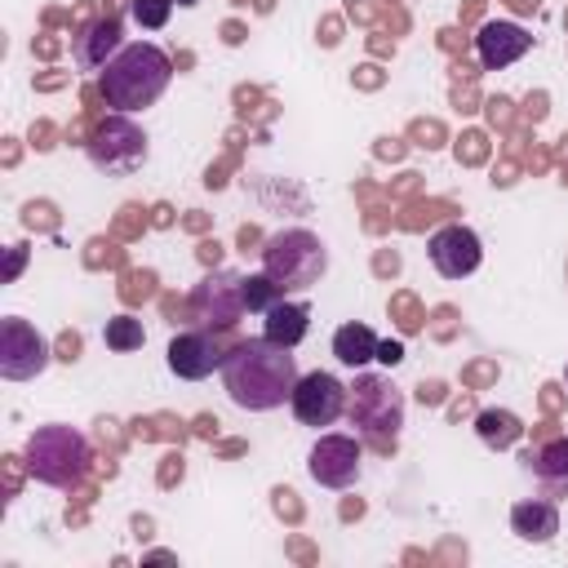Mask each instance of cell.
Segmentation results:
<instances>
[{
	"instance_id": "obj_10",
	"label": "cell",
	"mask_w": 568,
	"mask_h": 568,
	"mask_svg": "<svg viewBox=\"0 0 568 568\" xmlns=\"http://www.w3.org/2000/svg\"><path fill=\"white\" fill-rule=\"evenodd\" d=\"M288 404L302 426H333L346 413V386L333 373H306V377H297Z\"/></svg>"
},
{
	"instance_id": "obj_12",
	"label": "cell",
	"mask_w": 568,
	"mask_h": 568,
	"mask_svg": "<svg viewBox=\"0 0 568 568\" xmlns=\"http://www.w3.org/2000/svg\"><path fill=\"white\" fill-rule=\"evenodd\" d=\"M528 49H532V36H528L519 22H506V18L484 22L479 36H475V53H479L484 71H501V67L519 62Z\"/></svg>"
},
{
	"instance_id": "obj_4",
	"label": "cell",
	"mask_w": 568,
	"mask_h": 568,
	"mask_svg": "<svg viewBox=\"0 0 568 568\" xmlns=\"http://www.w3.org/2000/svg\"><path fill=\"white\" fill-rule=\"evenodd\" d=\"M262 271L280 288H311L328 271V248H324L320 235H311L302 226L297 231H275L262 244Z\"/></svg>"
},
{
	"instance_id": "obj_23",
	"label": "cell",
	"mask_w": 568,
	"mask_h": 568,
	"mask_svg": "<svg viewBox=\"0 0 568 568\" xmlns=\"http://www.w3.org/2000/svg\"><path fill=\"white\" fill-rule=\"evenodd\" d=\"M377 359H382L386 368H395V364L404 359V342H395V337H386V342H377Z\"/></svg>"
},
{
	"instance_id": "obj_15",
	"label": "cell",
	"mask_w": 568,
	"mask_h": 568,
	"mask_svg": "<svg viewBox=\"0 0 568 568\" xmlns=\"http://www.w3.org/2000/svg\"><path fill=\"white\" fill-rule=\"evenodd\" d=\"M306 328H311V306L306 302H275L271 311H262V337H271L275 346H297L302 337H306Z\"/></svg>"
},
{
	"instance_id": "obj_24",
	"label": "cell",
	"mask_w": 568,
	"mask_h": 568,
	"mask_svg": "<svg viewBox=\"0 0 568 568\" xmlns=\"http://www.w3.org/2000/svg\"><path fill=\"white\" fill-rule=\"evenodd\" d=\"M178 4H195V0H178Z\"/></svg>"
},
{
	"instance_id": "obj_13",
	"label": "cell",
	"mask_w": 568,
	"mask_h": 568,
	"mask_svg": "<svg viewBox=\"0 0 568 568\" xmlns=\"http://www.w3.org/2000/svg\"><path fill=\"white\" fill-rule=\"evenodd\" d=\"M222 346H217V337H209V333H178L173 342H169V368L178 373V377H186V382H200V377H209L213 368H222Z\"/></svg>"
},
{
	"instance_id": "obj_20",
	"label": "cell",
	"mask_w": 568,
	"mask_h": 568,
	"mask_svg": "<svg viewBox=\"0 0 568 568\" xmlns=\"http://www.w3.org/2000/svg\"><path fill=\"white\" fill-rule=\"evenodd\" d=\"M102 342L111 346V351H138L142 342H146V333H142V320H133V315H111L106 320V328H102Z\"/></svg>"
},
{
	"instance_id": "obj_9",
	"label": "cell",
	"mask_w": 568,
	"mask_h": 568,
	"mask_svg": "<svg viewBox=\"0 0 568 568\" xmlns=\"http://www.w3.org/2000/svg\"><path fill=\"white\" fill-rule=\"evenodd\" d=\"M359 462L364 453H359V439L351 435H320L306 453V470L324 488H351L359 479Z\"/></svg>"
},
{
	"instance_id": "obj_5",
	"label": "cell",
	"mask_w": 568,
	"mask_h": 568,
	"mask_svg": "<svg viewBox=\"0 0 568 568\" xmlns=\"http://www.w3.org/2000/svg\"><path fill=\"white\" fill-rule=\"evenodd\" d=\"M84 146H89L93 169H102L106 178H124V173H133V169L146 164V133H142L124 111L106 115V120L89 133Z\"/></svg>"
},
{
	"instance_id": "obj_14",
	"label": "cell",
	"mask_w": 568,
	"mask_h": 568,
	"mask_svg": "<svg viewBox=\"0 0 568 568\" xmlns=\"http://www.w3.org/2000/svg\"><path fill=\"white\" fill-rule=\"evenodd\" d=\"M120 49V18H98L75 36V62L84 71H102Z\"/></svg>"
},
{
	"instance_id": "obj_25",
	"label": "cell",
	"mask_w": 568,
	"mask_h": 568,
	"mask_svg": "<svg viewBox=\"0 0 568 568\" xmlns=\"http://www.w3.org/2000/svg\"><path fill=\"white\" fill-rule=\"evenodd\" d=\"M564 377H568V368H564Z\"/></svg>"
},
{
	"instance_id": "obj_19",
	"label": "cell",
	"mask_w": 568,
	"mask_h": 568,
	"mask_svg": "<svg viewBox=\"0 0 568 568\" xmlns=\"http://www.w3.org/2000/svg\"><path fill=\"white\" fill-rule=\"evenodd\" d=\"M532 475L546 484H568V439H550L532 457Z\"/></svg>"
},
{
	"instance_id": "obj_21",
	"label": "cell",
	"mask_w": 568,
	"mask_h": 568,
	"mask_svg": "<svg viewBox=\"0 0 568 568\" xmlns=\"http://www.w3.org/2000/svg\"><path fill=\"white\" fill-rule=\"evenodd\" d=\"M280 293H284V288H280L266 271H262V275H244V306H248V311H271V306L280 302Z\"/></svg>"
},
{
	"instance_id": "obj_17",
	"label": "cell",
	"mask_w": 568,
	"mask_h": 568,
	"mask_svg": "<svg viewBox=\"0 0 568 568\" xmlns=\"http://www.w3.org/2000/svg\"><path fill=\"white\" fill-rule=\"evenodd\" d=\"M333 355H337L342 364H351V368L377 359V337H373V328H368V324H342V328L333 333Z\"/></svg>"
},
{
	"instance_id": "obj_3",
	"label": "cell",
	"mask_w": 568,
	"mask_h": 568,
	"mask_svg": "<svg viewBox=\"0 0 568 568\" xmlns=\"http://www.w3.org/2000/svg\"><path fill=\"white\" fill-rule=\"evenodd\" d=\"M22 462H27L31 479H40V484H49V488H75V484L84 479L93 453H89V439H84L75 426L53 422V426H36V430L27 435Z\"/></svg>"
},
{
	"instance_id": "obj_1",
	"label": "cell",
	"mask_w": 568,
	"mask_h": 568,
	"mask_svg": "<svg viewBox=\"0 0 568 568\" xmlns=\"http://www.w3.org/2000/svg\"><path fill=\"white\" fill-rule=\"evenodd\" d=\"M297 377L302 373H297V359L288 355V346H275L271 337H248L222 359V386H226L231 404H240L248 413L280 408L293 395Z\"/></svg>"
},
{
	"instance_id": "obj_18",
	"label": "cell",
	"mask_w": 568,
	"mask_h": 568,
	"mask_svg": "<svg viewBox=\"0 0 568 568\" xmlns=\"http://www.w3.org/2000/svg\"><path fill=\"white\" fill-rule=\"evenodd\" d=\"M475 430H479V439H484V444H493V448H510V444L524 435L519 417H515V413H506V408H484V413L475 417Z\"/></svg>"
},
{
	"instance_id": "obj_16",
	"label": "cell",
	"mask_w": 568,
	"mask_h": 568,
	"mask_svg": "<svg viewBox=\"0 0 568 568\" xmlns=\"http://www.w3.org/2000/svg\"><path fill=\"white\" fill-rule=\"evenodd\" d=\"M510 528H515L524 541H550V537L559 532V510H555V501H541V497L515 501V506H510Z\"/></svg>"
},
{
	"instance_id": "obj_6",
	"label": "cell",
	"mask_w": 568,
	"mask_h": 568,
	"mask_svg": "<svg viewBox=\"0 0 568 568\" xmlns=\"http://www.w3.org/2000/svg\"><path fill=\"white\" fill-rule=\"evenodd\" d=\"M351 422L368 439L395 444V435L404 426V395L390 386V377H359L351 386Z\"/></svg>"
},
{
	"instance_id": "obj_22",
	"label": "cell",
	"mask_w": 568,
	"mask_h": 568,
	"mask_svg": "<svg viewBox=\"0 0 568 568\" xmlns=\"http://www.w3.org/2000/svg\"><path fill=\"white\" fill-rule=\"evenodd\" d=\"M129 13H133V22H138V27L160 31V27L169 22V13H173V0H133V4H129Z\"/></svg>"
},
{
	"instance_id": "obj_11",
	"label": "cell",
	"mask_w": 568,
	"mask_h": 568,
	"mask_svg": "<svg viewBox=\"0 0 568 568\" xmlns=\"http://www.w3.org/2000/svg\"><path fill=\"white\" fill-rule=\"evenodd\" d=\"M426 253H430V266H435L444 280H466V275L484 262V244H479V235H475L470 226H462V222L439 226V231L430 235Z\"/></svg>"
},
{
	"instance_id": "obj_7",
	"label": "cell",
	"mask_w": 568,
	"mask_h": 568,
	"mask_svg": "<svg viewBox=\"0 0 568 568\" xmlns=\"http://www.w3.org/2000/svg\"><path fill=\"white\" fill-rule=\"evenodd\" d=\"M49 368V342L36 324L9 315L0 320V377L9 382H31Z\"/></svg>"
},
{
	"instance_id": "obj_2",
	"label": "cell",
	"mask_w": 568,
	"mask_h": 568,
	"mask_svg": "<svg viewBox=\"0 0 568 568\" xmlns=\"http://www.w3.org/2000/svg\"><path fill=\"white\" fill-rule=\"evenodd\" d=\"M169 80H173L169 53L155 49V44H146V40H138V44H124V49L102 67L98 89H102V98H106L111 111H124V115H129V111L151 106V102L169 89Z\"/></svg>"
},
{
	"instance_id": "obj_8",
	"label": "cell",
	"mask_w": 568,
	"mask_h": 568,
	"mask_svg": "<svg viewBox=\"0 0 568 568\" xmlns=\"http://www.w3.org/2000/svg\"><path fill=\"white\" fill-rule=\"evenodd\" d=\"M191 311L209 328H231L248 311L244 306V275H235V271H209L195 284V293H191Z\"/></svg>"
}]
</instances>
